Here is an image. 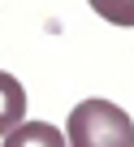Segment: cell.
Here are the masks:
<instances>
[{"label": "cell", "instance_id": "1", "mask_svg": "<svg viewBox=\"0 0 134 147\" xmlns=\"http://www.w3.org/2000/svg\"><path fill=\"white\" fill-rule=\"evenodd\" d=\"M69 147H134V121L112 100H82L65 121Z\"/></svg>", "mask_w": 134, "mask_h": 147}, {"label": "cell", "instance_id": "2", "mask_svg": "<svg viewBox=\"0 0 134 147\" xmlns=\"http://www.w3.org/2000/svg\"><path fill=\"white\" fill-rule=\"evenodd\" d=\"M22 121H26V91H22V82L13 74L0 69V138L9 130H18Z\"/></svg>", "mask_w": 134, "mask_h": 147}, {"label": "cell", "instance_id": "3", "mask_svg": "<svg viewBox=\"0 0 134 147\" xmlns=\"http://www.w3.org/2000/svg\"><path fill=\"white\" fill-rule=\"evenodd\" d=\"M5 147H69V138L52 121H22L18 130L5 134Z\"/></svg>", "mask_w": 134, "mask_h": 147}, {"label": "cell", "instance_id": "4", "mask_svg": "<svg viewBox=\"0 0 134 147\" xmlns=\"http://www.w3.org/2000/svg\"><path fill=\"white\" fill-rule=\"evenodd\" d=\"M91 9L112 26H134V0H91Z\"/></svg>", "mask_w": 134, "mask_h": 147}]
</instances>
